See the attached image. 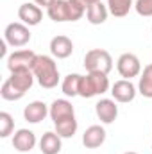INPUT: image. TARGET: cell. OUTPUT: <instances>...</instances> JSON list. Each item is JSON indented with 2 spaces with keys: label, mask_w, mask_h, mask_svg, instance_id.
Here are the masks:
<instances>
[{
  "label": "cell",
  "mask_w": 152,
  "mask_h": 154,
  "mask_svg": "<svg viewBox=\"0 0 152 154\" xmlns=\"http://www.w3.org/2000/svg\"><path fill=\"white\" fill-rule=\"evenodd\" d=\"M34 74L32 70H16L11 72L0 88V95L4 100H20L34 84Z\"/></svg>",
  "instance_id": "6da1fadb"
},
{
  "label": "cell",
  "mask_w": 152,
  "mask_h": 154,
  "mask_svg": "<svg viewBox=\"0 0 152 154\" xmlns=\"http://www.w3.org/2000/svg\"><path fill=\"white\" fill-rule=\"evenodd\" d=\"M32 74H34L39 86L41 88H47V90L56 88L57 82H59L57 63L50 56H38L36 57V61L32 65Z\"/></svg>",
  "instance_id": "7a4b0ae2"
},
{
  "label": "cell",
  "mask_w": 152,
  "mask_h": 154,
  "mask_svg": "<svg viewBox=\"0 0 152 154\" xmlns=\"http://www.w3.org/2000/svg\"><path fill=\"white\" fill-rule=\"evenodd\" d=\"M86 9L79 5L75 0H56L48 9L47 14L52 22L63 23V22H77L84 16Z\"/></svg>",
  "instance_id": "3957f363"
},
{
  "label": "cell",
  "mask_w": 152,
  "mask_h": 154,
  "mask_svg": "<svg viewBox=\"0 0 152 154\" xmlns=\"http://www.w3.org/2000/svg\"><path fill=\"white\" fill-rule=\"evenodd\" d=\"M109 90V79L108 74H100V72H88L86 75L81 79V86H79V97L84 99H91L95 95H102Z\"/></svg>",
  "instance_id": "277c9868"
},
{
  "label": "cell",
  "mask_w": 152,
  "mask_h": 154,
  "mask_svg": "<svg viewBox=\"0 0 152 154\" xmlns=\"http://www.w3.org/2000/svg\"><path fill=\"white\" fill-rule=\"evenodd\" d=\"M84 68H86V72L109 74L113 70V57L104 48H91L84 56Z\"/></svg>",
  "instance_id": "5b68a950"
},
{
  "label": "cell",
  "mask_w": 152,
  "mask_h": 154,
  "mask_svg": "<svg viewBox=\"0 0 152 154\" xmlns=\"http://www.w3.org/2000/svg\"><path fill=\"white\" fill-rule=\"evenodd\" d=\"M4 41L11 47H25L29 41H31V31H29V25L22 23V22H13L5 27L4 31Z\"/></svg>",
  "instance_id": "8992f818"
},
{
  "label": "cell",
  "mask_w": 152,
  "mask_h": 154,
  "mask_svg": "<svg viewBox=\"0 0 152 154\" xmlns=\"http://www.w3.org/2000/svg\"><path fill=\"white\" fill-rule=\"evenodd\" d=\"M116 70L118 74L123 77V79H132V77H138L141 74V61L136 54L132 52H125L118 57L116 61Z\"/></svg>",
  "instance_id": "52a82bcc"
},
{
  "label": "cell",
  "mask_w": 152,
  "mask_h": 154,
  "mask_svg": "<svg viewBox=\"0 0 152 154\" xmlns=\"http://www.w3.org/2000/svg\"><path fill=\"white\" fill-rule=\"evenodd\" d=\"M38 54L23 48V50H16L13 54L7 56V68L9 72H16V70H32V65L36 61Z\"/></svg>",
  "instance_id": "ba28073f"
},
{
  "label": "cell",
  "mask_w": 152,
  "mask_h": 154,
  "mask_svg": "<svg viewBox=\"0 0 152 154\" xmlns=\"http://www.w3.org/2000/svg\"><path fill=\"white\" fill-rule=\"evenodd\" d=\"M136 86L129 81V79H120L116 81L113 86H111V95L116 102H122V104H127V102H132L134 97H136Z\"/></svg>",
  "instance_id": "9c48e42d"
},
{
  "label": "cell",
  "mask_w": 152,
  "mask_h": 154,
  "mask_svg": "<svg viewBox=\"0 0 152 154\" xmlns=\"http://www.w3.org/2000/svg\"><path fill=\"white\" fill-rule=\"evenodd\" d=\"M95 113L102 124H113L118 116V106L114 99H100L95 104Z\"/></svg>",
  "instance_id": "30bf717a"
},
{
  "label": "cell",
  "mask_w": 152,
  "mask_h": 154,
  "mask_svg": "<svg viewBox=\"0 0 152 154\" xmlns=\"http://www.w3.org/2000/svg\"><path fill=\"white\" fill-rule=\"evenodd\" d=\"M18 18L22 20V23L29 25V27H34L38 25L43 18V11L38 4H31V2H25L20 5L18 9Z\"/></svg>",
  "instance_id": "8fae6325"
},
{
  "label": "cell",
  "mask_w": 152,
  "mask_h": 154,
  "mask_svg": "<svg viewBox=\"0 0 152 154\" xmlns=\"http://www.w3.org/2000/svg\"><path fill=\"white\" fill-rule=\"evenodd\" d=\"M74 52V41L68 38V36H54L50 39V54L57 59H66L70 57Z\"/></svg>",
  "instance_id": "7c38bea8"
},
{
  "label": "cell",
  "mask_w": 152,
  "mask_h": 154,
  "mask_svg": "<svg viewBox=\"0 0 152 154\" xmlns=\"http://www.w3.org/2000/svg\"><path fill=\"white\" fill-rule=\"evenodd\" d=\"M47 115H50V108L43 100H32L23 109V118L29 124H39L41 120L47 118Z\"/></svg>",
  "instance_id": "4fadbf2b"
},
{
  "label": "cell",
  "mask_w": 152,
  "mask_h": 154,
  "mask_svg": "<svg viewBox=\"0 0 152 154\" xmlns=\"http://www.w3.org/2000/svg\"><path fill=\"white\" fill-rule=\"evenodd\" d=\"M36 145V134L31 129H18L13 134V147L18 152H29Z\"/></svg>",
  "instance_id": "5bb4252c"
},
{
  "label": "cell",
  "mask_w": 152,
  "mask_h": 154,
  "mask_svg": "<svg viewBox=\"0 0 152 154\" xmlns=\"http://www.w3.org/2000/svg\"><path fill=\"white\" fill-rule=\"evenodd\" d=\"M70 116H75V109L72 106L70 100L66 99H56L52 104H50V118L54 124L65 120V118H70Z\"/></svg>",
  "instance_id": "9a60e30c"
},
{
  "label": "cell",
  "mask_w": 152,
  "mask_h": 154,
  "mask_svg": "<svg viewBox=\"0 0 152 154\" xmlns=\"http://www.w3.org/2000/svg\"><path fill=\"white\" fill-rule=\"evenodd\" d=\"M106 142V129L102 125H90L82 134V145L86 149H99Z\"/></svg>",
  "instance_id": "2e32d148"
},
{
  "label": "cell",
  "mask_w": 152,
  "mask_h": 154,
  "mask_svg": "<svg viewBox=\"0 0 152 154\" xmlns=\"http://www.w3.org/2000/svg\"><path fill=\"white\" fill-rule=\"evenodd\" d=\"M61 147V136L56 131H47L39 140V151L43 154H59Z\"/></svg>",
  "instance_id": "e0dca14e"
},
{
  "label": "cell",
  "mask_w": 152,
  "mask_h": 154,
  "mask_svg": "<svg viewBox=\"0 0 152 154\" xmlns=\"http://www.w3.org/2000/svg\"><path fill=\"white\" fill-rule=\"evenodd\" d=\"M108 14H109V9L102 2H97L86 9V18L91 25H102L108 20Z\"/></svg>",
  "instance_id": "ac0fdd59"
},
{
  "label": "cell",
  "mask_w": 152,
  "mask_h": 154,
  "mask_svg": "<svg viewBox=\"0 0 152 154\" xmlns=\"http://www.w3.org/2000/svg\"><path fill=\"white\" fill-rule=\"evenodd\" d=\"M134 7V0H108V9L116 18H123Z\"/></svg>",
  "instance_id": "d6986e66"
},
{
  "label": "cell",
  "mask_w": 152,
  "mask_h": 154,
  "mask_svg": "<svg viewBox=\"0 0 152 154\" xmlns=\"http://www.w3.org/2000/svg\"><path fill=\"white\" fill-rule=\"evenodd\" d=\"M54 125H56V133H57L61 138H74V134L77 133V127H79L75 116L65 118V120H61V122H57V124H54Z\"/></svg>",
  "instance_id": "ffe728a7"
},
{
  "label": "cell",
  "mask_w": 152,
  "mask_h": 154,
  "mask_svg": "<svg viewBox=\"0 0 152 154\" xmlns=\"http://www.w3.org/2000/svg\"><path fill=\"white\" fill-rule=\"evenodd\" d=\"M138 91L147 97V99H152V63L147 65L143 68V72L140 74V82H138Z\"/></svg>",
  "instance_id": "44dd1931"
},
{
  "label": "cell",
  "mask_w": 152,
  "mask_h": 154,
  "mask_svg": "<svg viewBox=\"0 0 152 154\" xmlns=\"http://www.w3.org/2000/svg\"><path fill=\"white\" fill-rule=\"evenodd\" d=\"M81 79H82V75H79V74H70V75H66L63 79L61 90H63V93H65L66 97H77V95H79Z\"/></svg>",
  "instance_id": "7402d4cb"
},
{
  "label": "cell",
  "mask_w": 152,
  "mask_h": 154,
  "mask_svg": "<svg viewBox=\"0 0 152 154\" xmlns=\"http://www.w3.org/2000/svg\"><path fill=\"white\" fill-rule=\"evenodd\" d=\"M14 129V120L7 111L0 113V138H7Z\"/></svg>",
  "instance_id": "603a6c76"
},
{
  "label": "cell",
  "mask_w": 152,
  "mask_h": 154,
  "mask_svg": "<svg viewBox=\"0 0 152 154\" xmlns=\"http://www.w3.org/2000/svg\"><path fill=\"white\" fill-rule=\"evenodd\" d=\"M134 9L140 16H152V0H134Z\"/></svg>",
  "instance_id": "cb8c5ba5"
},
{
  "label": "cell",
  "mask_w": 152,
  "mask_h": 154,
  "mask_svg": "<svg viewBox=\"0 0 152 154\" xmlns=\"http://www.w3.org/2000/svg\"><path fill=\"white\" fill-rule=\"evenodd\" d=\"M79 5H82L84 9H88L90 5H93V4H97V2H102V0H75Z\"/></svg>",
  "instance_id": "d4e9b609"
},
{
  "label": "cell",
  "mask_w": 152,
  "mask_h": 154,
  "mask_svg": "<svg viewBox=\"0 0 152 154\" xmlns=\"http://www.w3.org/2000/svg\"><path fill=\"white\" fill-rule=\"evenodd\" d=\"M34 2H36L38 5H43V7H47V9H48V7H50L56 0H34Z\"/></svg>",
  "instance_id": "484cf974"
},
{
  "label": "cell",
  "mask_w": 152,
  "mask_h": 154,
  "mask_svg": "<svg viewBox=\"0 0 152 154\" xmlns=\"http://www.w3.org/2000/svg\"><path fill=\"white\" fill-rule=\"evenodd\" d=\"M123 154H138V152H132V151H129V152H123Z\"/></svg>",
  "instance_id": "4316f807"
},
{
  "label": "cell",
  "mask_w": 152,
  "mask_h": 154,
  "mask_svg": "<svg viewBox=\"0 0 152 154\" xmlns=\"http://www.w3.org/2000/svg\"><path fill=\"white\" fill-rule=\"evenodd\" d=\"M150 31H152V27H150Z\"/></svg>",
  "instance_id": "83f0119b"
}]
</instances>
